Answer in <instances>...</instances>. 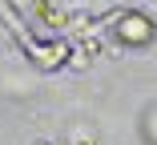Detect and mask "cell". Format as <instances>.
I'll list each match as a JSON object with an SVG mask.
<instances>
[{
  "label": "cell",
  "mask_w": 157,
  "mask_h": 145,
  "mask_svg": "<svg viewBox=\"0 0 157 145\" xmlns=\"http://www.w3.org/2000/svg\"><path fill=\"white\" fill-rule=\"evenodd\" d=\"M141 137H145L149 145H157V105H149V109L141 113Z\"/></svg>",
  "instance_id": "obj_1"
}]
</instances>
